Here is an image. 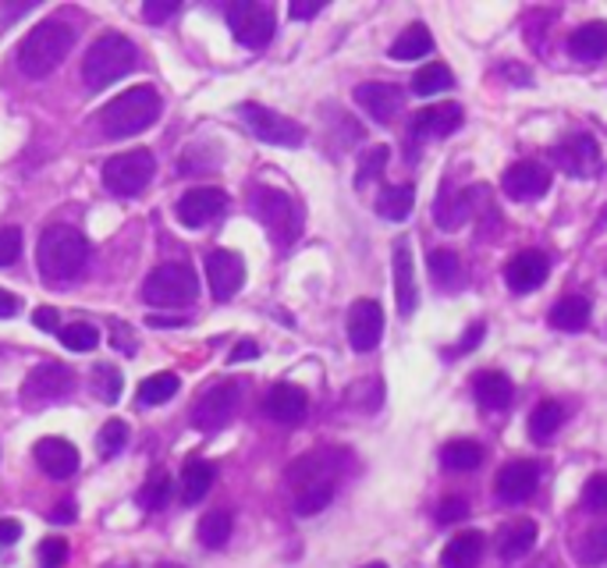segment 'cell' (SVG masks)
<instances>
[{"label": "cell", "instance_id": "cell-1", "mask_svg": "<svg viewBox=\"0 0 607 568\" xmlns=\"http://www.w3.org/2000/svg\"><path fill=\"white\" fill-rule=\"evenodd\" d=\"M36 260H39V274L47 281H75L89 263V242L78 227L53 224L39 238Z\"/></svg>", "mask_w": 607, "mask_h": 568}, {"label": "cell", "instance_id": "cell-2", "mask_svg": "<svg viewBox=\"0 0 607 568\" xmlns=\"http://www.w3.org/2000/svg\"><path fill=\"white\" fill-rule=\"evenodd\" d=\"M75 47V29L67 22H39L18 44V67L29 78H47Z\"/></svg>", "mask_w": 607, "mask_h": 568}, {"label": "cell", "instance_id": "cell-3", "mask_svg": "<svg viewBox=\"0 0 607 568\" xmlns=\"http://www.w3.org/2000/svg\"><path fill=\"white\" fill-rule=\"evenodd\" d=\"M249 210H252V218L267 227L270 242H277V246H292V242L302 235V221H306L302 207L285 193V188H270V185L249 188Z\"/></svg>", "mask_w": 607, "mask_h": 568}, {"label": "cell", "instance_id": "cell-4", "mask_svg": "<svg viewBox=\"0 0 607 568\" xmlns=\"http://www.w3.org/2000/svg\"><path fill=\"white\" fill-rule=\"evenodd\" d=\"M160 118V97L150 86L125 89L100 111V125L111 139H132Z\"/></svg>", "mask_w": 607, "mask_h": 568}, {"label": "cell", "instance_id": "cell-5", "mask_svg": "<svg viewBox=\"0 0 607 568\" xmlns=\"http://www.w3.org/2000/svg\"><path fill=\"white\" fill-rule=\"evenodd\" d=\"M135 61H139V50L128 36L121 33H107L100 36L97 44L86 50V61H83V78H86V89L89 92H100L107 86H114L117 78H125Z\"/></svg>", "mask_w": 607, "mask_h": 568}, {"label": "cell", "instance_id": "cell-6", "mask_svg": "<svg viewBox=\"0 0 607 568\" xmlns=\"http://www.w3.org/2000/svg\"><path fill=\"white\" fill-rule=\"evenodd\" d=\"M199 299V274L188 263H164L143 281V302L146 306H193Z\"/></svg>", "mask_w": 607, "mask_h": 568}, {"label": "cell", "instance_id": "cell-7", "mask_svg": "<svg viewBox=\"0 0 607 568\" xmlns=\"http://www.w3.org/2000/svg\"><path fill=\"white\" fill-rule=\"evenodd\" d=\"M153 174H157V160L150 150H128L103 164V188L111 196L132 199L153 182Z\"/></svg>", "mask_w": 607, "mask_h": 568}, {"label": "cell", "instance_id": "cell-8", "mask_svg": "<svg viewBox=\"0 0 607 568\" xmlns=\"http://www.w3.org/2000/svg\"><path fill=\"white\" fill-rule=\"evenodd\" d=\"M238 114H241V121H246V128L260 143H267V146H281V150H299V146L306 143V128L299 125V121H292L285 114L270 111V107H263V103H241Z\"/></svg>", "mask_w": 607, "mask_h": 568}, {"label": "cell", "instance_id": "cell-9", "mask_svg": "<svg viewBox=\"0 0 607 568\" xmlns=\"http://www.w3.org/2000/svg\"><path fill=\"white\" fill-rule=\"evenodd\" d=\"M227 29L235 33V39L249 50H263L277 33V15L270 4H252V0H238V4H227Z\"/></svg>", "mask_w": 607, "mask_h": 568}, {"label": "cell", "instance_id": "cell-10", "mask_svg": "<svg viewBox=\"0 0 607 568\" xmlns=\"http://www.w3.org/2000/svg\"><path fill=\"white\" fill-rule=\"evenodd\" d=\"M72 391H75V373L64 362H39L22 384V405L25 409H47V405L67 398Z\"/></svg>", "mask_w": 607, "mask_h": 568}, {"label": "cell", "instance_id": "cell-11", "mask_svg": "<svg viewBox=\"0 0 607 568\" xmlns=\"http://www.w3.org/2000/svg\"><path fill=\"white\" fill-rule=\"evenodd\" d=\"M238 409V384L224 381V384H213L207 395L196 402L193 409V423L202 434H218V430L227 427V419L235 416Z\"/></svg>", "mask_w": 607, "mask_h": 568}, {"label": "cell", "instance_id": "cell-12", "mask_svg": "<svg viewBox=\"0 0 607 568\" xmlns=\"http://www.w3.org/2000/svg\"><path fill=\"white\" fill-rule=\"evenodd\" d=\"M550 160H555V168H561L565 174H572V178H593L604 164L600 146L597 139H590V135H569V139L550 150Z\"/></svg>", "mask_w": 607, "mask_h": 568}, {"label": "cell", "instance_id": "cell-13", "mask_svg": "<svg viewBox=\"0 0 607 568\" xmlns=\"http://www.w3.org/2000/svg\"><path fill=\"white\" fill-rule=\"evenodd\" d=\"M462 107L458 103H434L426 107V111L412 114V125H409V157H412V146H420L423 139H444V135H451L462 128Z\"/></svg>", "mask_w": 607, "mask_h": 568}, {"label": "cell", "instance_id": "cell-14", "mask_svg": "<svg viewBox=\"0 0 607 568\" xmlns=\"http://www.w3.org/2000/svg\"><path fill=\"white\" fill-rule=\"evenodd\" d=\"M207 284L218 302L235 299L238 288L246 284V263H241V256L227 249H213L207 256Z\"/></svg>", "mask_w": 607, "mask_h": 568}, {"label": "cell", "instance_id": "cell-15", "mask_svg": "<svg viewBox=\"0 0 607 568\" xmlns=\"http://www.w3.org/2000/svg\"><path fill=\"white\" fill-rule=\"evenodd\" d=\"M227 207V196L221 188L213 185H199V188H188V193L178 199V207H174V218H178L185 227H207L210 221H218Z\"/></svg>", "mask_w": 607, "mask_h": 568}, {"label": "cell", "instance_id": "cell-16", "mask_svg": "<svg viewBox=\"0 0 607 568\" xmlns=\"http://www.w3.org/2000/svg\"><path fill=\"white\" fill-rule=\"evenodd\" d=\"M384 334V309L373 299H356L348 309V345L356 351H373Z\"/></svg>", "mask_w": 607, "mask_h": 568}, {"label": "cell", "instance_id": "cell-17", "mask_svg": "<svg viewBox=\"0 0 607 568\" xmlns=\"http://www.w3.org/2000/svg\"><path fill=\"white\" fill-rule=\"evenodd\" d=\"M356 103L376 125H391L405 107V89H398L395 83H362L356 86Z\"/></svg>", "mask_w": 607, "mask_h": 568}, {"label": "cell", "instance_id": "cell-18", "mask_svg": "<svg viewBox=\"0 0 607 568\" xmlns=\"http://www.w3.org/2000/svg\"><path fill=\"white\" fill-rule=\"evenodd\" d=\"M550 274V256L540 252V249H525V252H516L505 267V281L508 288L516 295H525V292H536L540 284L547 281Z\"/></svg>", "mask_w": 607, "mask_h": 568}, {"label": "cell", "instance_id": "cell-19", "mask_svg": "<svg viewBox=\"0 0 607 568\" xmlns=\"http://www.w3.org/2000/svg\"><path fill=\"white\" fill-rule=\"evenodd\" d=\"M505 196L519 199V202H533V199H544L550 193V174L547 168L533 164V160H519V164H511L501 178Z\"/></svg>", "mask_w": 607, "mask_h": 568}, {"label": "cell", "instance_id": "cell-20", "mask_svg": "<svg viewBox=\"0 0 607 568\" xmlns=\"http://www.w3.org/2000/svg\"><path fill=\"white\" fill-rule=\"evenodd\" d=\"M494 486H497V497H501L505 505H522V502H530V497L536 494L540 469L533 462H525V458H519V462L501 466Z\"/></svg>", "mask_w": 607, "mask_h": 568}, {"label": "cell", "instance_id": "cell-21", "mask_svg": "<svg viewBox=\"0 0 607 568\" xmlns=\"http://www.w3.org/2000/svg\"><path fill=\"white\" fill-rule=\"evenodd\" d=\"M36 466L47 472L50 480H72L78 472V448L64 437H44L33 448Z\"/></svg>", "mask_w": 607, "mask_h": 568}, {"label": "cell", "instance_id": "cell-22", "mask_svg": "<svg viewBox=\"0 0 607 568\" xmlns=\"http://www.w3.org/2000/svg\"><path fill=\"white\" fill-rule=\"evenodd\" d=\"M263 412L270 419H277V423L295 427V423H302L309 412V395L295 384H274L263 398Z\"/></svg>", "mask_w": 607, "mask_h": 568}, {"label": "cell", "instance_id": "cell-23", "mask_svg": "<svg viewBox=\"0 0 607 568\" xmlns=\"http://www.w3.org/2000/svg\"><path fill=\"white\" fill-rule=\"evenodd\" d=\"M334 452H309L302 458H295V462L288 466V483H292V491L299 494L306 491V486H313V483H334V472H337V458H331Z\"/></svg>", "mask_w": 607, "mask_h": 568}, {"label": "cell", "instance_id": "cell-24", "mask_svg": "<svg viewBox=\"0 0 607 568\" xmlns=\"http://www.w3.org/2000/svg\"><path fill=\"white\" fill-rule=\"evenodd\" d=\"M395 299H398V313L412 317L416 306H420V288H416V267H412V249L409 242L398 238L395 242Z\"/></svg>", "mask_w": 607, "mask_h": 568}, {"label": "cell", "instance_id": "cell-25", "mask_svg": "<svg viewBox=\"0 0 607 568\" xmlns=\"http://www.w3.org/2000/svg\"><path fill=\"white\" fill-rule=\"evenodd\" d=\"M472 196L476 193H458V188L451 182H444L441 185V193H437V202H434V221L444 227V232H458L466 221H469V213H472Z\"/></svg>", "mask_w": 607, "mask_h": 568}, {"label": "cell", "instance_id": "cell-26", "mask_svg": "<svg viewBox=\"0 0 607 568\" xmlns=\"http://www.w3.org/2000/svg\"><path fill=\"white\" fill-rule=\"evenodd\" d=\"M472 395H476V402L487 412H497V409H508L511 405L516 387H511V381L501 370H483V373H476V381H472Z\"/></svg>", "mask_w": 607, "mask_h": 568}, {"label": "cell", "instance_id": "cell-27", "mask_svg": "<svg viewBox=\"0 0 607 568\" xmlns=\"http://www.w3.org/2000/svg\"><path fill=\"white\" fill-rule=\"evenodd\" d=\"M569 53L575 61L593 64L607 53V22H586L569 36Z\"/></svg>", "mask_w": 607, "mask_h": 568}, {"label": "cell", "instance_id": "cell-28", "mask_svg": "<svg viewBox=\"0 0 607 568\" xmlns=\"http://www.w3.org/2000/svg\"><path fill=\"white\" fill-rule=\"evenodd\" d=\"M483 547H487V540H483L480 530L458 533L451 544L441 551V568H476L483 558Z\"/></svg>", "mask_w": 607, "mask_h": 568}, {"label": "cell", "instance_id": "cell-29", "mask_svg": "<svg viewBox=\"0 0 607 568\" xmlns=\"http://www.w3.org/2000/svg\"><path fill=\"white\" fill-rule=\"evenodd\" d=\"M590 302L583 299V295H565L561 302L550 306V328H558L565 334H575V331H586L590 328Z\"/></svg>", "mask_w": 607, "mask_h": 568}, {"label": "cell", "instance_id": "cell-30", "mask_svg": "<svg viewBox=\"0 0 607 568\" xmlns=\"http://www.w3.org/2000/svg\"><path fill=\"white\" fill-rule=\"evenodd\" d=\"M536 544V522L533 519H516L511 526H505L501 536H497V551H501L505 561H519L533 551Z\"/></svg>", "mask_w": 607, "mask_h": 568}, {"label": "cell", "instance_id": "cell-31", "mask_svg": "<svg viewBox=\"0 0 607 568\" xmlns=\"http://www.w3.org/2000/svg\"><path fill=\"white\" fill-rule=\"evenodd\" d=\"M213 480H218V469H213L210 462H202V458H188L185 469H182V480H178V486H182V502H185V505L202 502V497L210 494Z\"/></svg>", "mask_w": 607, "mask_h": 568}, {"label": "cell", "instance_id": "cell-32", "mask_svg": "<svg viewBox=\"0 0 607 568\" xmlns=\"http://www.w3.org/2000/svg\"><path fill=\"white\" fill-rule=\"evenodd\" d=\"M232 530H235V516L232 511H224V508H213L207 511V516L199 519V544L207 547V551H221L227 547V540H232Z\"/></svg>", "mask_w": 607, "mask_h": 568}, {"label": "cell", "instance_id": "cell-33", "mask_svg": "<svg viewBox=\"0 0 607 568\" xmlns=\"http://www.w3.org/2000/svg\"><path fill=\"white\" fill-rule=\"evenodd\" d=\"M434 50V36H430V29L426 25H409V29H405L395 44H391V61H420V58H426V53Z\"/></svg>", "mask_w": 607, "mask_h": 568}, {"label": "cell", "instance_id": "cell-34", "mask_svg": "<svg viewBox=\"0 0 607 568\" xmlns=\"http://www.w3.org/2000/svg\"><path fill=\"white\" fill-rule=\"evenodd\" d=\"M416 207V188L412 185H387L381 196H376V213L384 221H405Z\"/></svg>", "mask_w": 607, "mask_h": 568}, {"label": "cell", "instance_id": "cell-35", "mask_svg": "<svg viewBox=\"0 0 607 568\" xmlns=\"http://www.w3.org/2000/svg\"><path fill=\"white\" fill-rule=\"evenodd\" d=\"M565 423V409H561V402L555 398H547V402H540L533 416H530V434L536 444H547V441H555V434L561 430Z\"/></svg>", "mask_w": 607, "mask_h": 568}, {"label": "cell", "instance_id": "cell-36", "mask_svg": "<svg viewBox=\"0 0 607 568\" xmlns=\"http://www.w3.org/2000/svg\"><path fill=\"white\" fill-rule=\"evenodd\" d=\"M426 267H430V277H434L441 288H448V292H455L458 284L466 281V267H462V260H458V252H451V249L430 252Z\"/></svg>", "mask_w": 607, "mask_h": 568}, {"label": "cell", "instance_id": "cell-37", "mask_svg": "<svg viewBox=\"0 0 607 568\" xmlns=\"http://www.w3.org/2000/svg\"><path fill=\"white\" fill-rule=\"evenodd\" d=\"M441 466L451 472H469L483 466V448L476 441H448L441 448Z\"/></svg>", "mask_w": 607, "mask_h": 568}, {"label": "cell", "instance_id": "cell-38", "mask_svg": "<svg viewBox=\"0 0 607 568\" xmlns=\"http://www.w3.org/2000/svg\"><path fill=\"white\" fill-rule=\"evenodd\" d=\"M182 391V381H178V373H153V376H146V381L139 384V405H164L171 402L174 395Z\"/></svg>", "mask_w": 607, "mask_h": 568}, {"label": "cell", "instance_id": "cell-39", "mask_svg": "<svg viewBox=\"0 0 607 568\" xmlns=\"http://www.w3.org/2000/svg\"><path fill=\"white\" fill-rule=\"evenodd\" d=\"M455 86V75L448 64H423L420 72L412 75V92L416 97H434L441 89H451Z\"/></svg>", "mask_w": 607, "mask_h": 568}, {"label": "cell", "instance_id": "cell-40", "mask_svg": "<svg viewBox=\"0 0 607 568\" xmlns=\"http://www.w3.org/2000/svg\"><path fill=\"white\" fill-rule=\"evenodd\" d=\"M92 395H97L103 405H114L121 398V391H125V376H121L117 367H107V362H100V367H92Z\"/></svg>", "mask_w": 607, "mask_h": 568}, {"label": "cell", "instance_id": "cell-41", "mask_svg": "<svg viewBox=\"0 0 607 568\" xmlns=\"http://www.w3.org/2000/svg\"><path fill=\"white\" fill-rule=\"evenodd\" d=\"M171 472H164V469H153V477L146 480V486L139 491V497H135V502H139V508L143 511H160L168 505V497H171Z\"/></svg>", "mask_w": 607, "mask_h": 568}, {"label": "cell", "instance_id": "cell-42", "mask_svg": "<svg viewBox=\"0 0 607 568\" xmlns=\"http://www.w3.org/2000/svg\"><path fill=\"white\" fill-rule=\"evenodd\" d=\"M575 558L579 565H604L607 561V522L593 526L590 533H583V540L575 544Z\"/></svg>", "mask_w": 607, "mask_h": 568}, {"label": "cell", "instance_id": "cell-43", "mask_svg": "<svg viewBox=\"0 0 607 568\" xmlns=\"http://www.w3.org/2000/svg\"><path fill=\"white\" fill-rule=\"evenodd\" d=\"M334 502V483H313L306 486V491L295 494V511H299L302 519L317 516V511H323Z\"/></svg>", "mask_w": 607, "mask_h": 568}, {"label": "cell", "instance_id": "cell-44", "mask_svg": "<svg viewBox=\"0 0 607 568\" xmlns=\"http://www.w3.org/2000/svg\"><path fill=\"white\" fill-rule=\"evenodd\" d=\"M61 345H67L72 351H92L100 345V331L86 320H75V323H67V328H61Z\"/></svg>", "mask_w": 607, "mask_h": 568}, {"label": "cell", "instance_id": "cell-45", "mask_svg": "<svg viewBox=\"0 0 607 568\" xmlns=\"http://www.w3.org/2000/svg\"><path fill=\"white\" fill-rule=\"evenodd\" d=\"M125 444H128V423H125V419H111V423H103L100 437H97V452L103 458L121 455V452H125Z\"/></svg>", "mask_w": 607, "mask_h": 568}, {"label": "cell", "instance_id": "cell-46", "mask_svg": "<svg viewBox=\"0 0 607 568\" xmlns=\"http://www.w3.org/2000/svg\"><path fill=\"white\" fill-rule=\"evenodd\" d=\"M387 146H373V150L362 157V164H359V174H356V185L362 188L367 182H373V178H381L384 174V164H387Z\"/></svg>", "mask_w": 607, "mask_h": 568}, {"label": "cell", "instance_id": "cell-47", "mask_svg": "<svg viewBox=\"0 0 607 568\" xmlns=\"http://www.w3.org/2000/svg\"><path fill=\"white\" fill-rule=\"evenodd\" d=\"M583 505L590 511H607V472H597V477H590L583 486Z\"/></svg>", "mask_w": 607, "mask_h": 568}, {"label": "cell", "instance_id": "cell-48", "mask_svg": "<svg viewBox=\"0 0 607 568\" xmlns=\"http://www.w3.org/2000/svg\"><path fill=\"white\" fill-rule=\"evenodd\" d=\"M64 561H67V540L47 536L44 544H39V565H44V568H61Z\"/></svg>", "mask_w": 607, "mask_h": 568}, {"label": "cell", "instance_id": "cell-49", "mask_svg": "<svg viewBox=\"0 0 607 568\" xmlns=\"http://www.w3.org/2000/svg\"><path fill=\"white\" fill-rule=\"evenodd\" d=\"M22 256V227H0V267H11Z\"/></svg>", "mask_w": 607, "mask_h": 568}, {"label": "cell", "instance_id": "cell-50", "mask_svg": "<svg viewBox=\"0 0 607 568\" xmlns=\"http://www.w3.org/2000/svg\"><path fill=\"white\" fill-rule=\"evenodd\" d=\"M466 516H469L466 497H444V502L437 505V511H434V519H437L441 526H451V522L466 519Z\"/></svg>", "mask_w": 607, "mask_h": 568}, {"label": "cell", "instance_id": "cell-51", "mask_svg": "<svg viewBox=\"0 0 607 568\" xmlns=\"http://www.w3.org/2000/svg\"><path fill=\"white\" fill-rule=\"evenodd\" d=\"M174 11H178V4H174V0H146V4H143V18L150 22V25H160V22H168Z\"/></svg>", "mask_w": 607, "mask_h": 568}, {"label": "cell", "instance_id": "cell-52", "mask_svg": "<svg viewBox=\"0 0 607 568\" xmlns=\"http://www.w3.org/2000/svg\"><path fill=\"white\" fill-rule=\"evenodd\" d=\"M33 323H36L39 331L58 334L61 331V313H58V309H50V306H39L36 313H33Z\"/></svg>", "mask_w": 607, "mask_h": 568}, {"label": "cell", "instance_id": "cell-53", "mask_svg": "<svg viewBox=\"0 0 607 568\" xmlns=\"http://www.w3.org/2000/svg\"><path fill=\"white\" fill-rule=\"evenodd\" d=\"M323 11V0H295V4L288 8V15L295 22H309V18H317Z\"/></svg>", "mask_w": 607, "mask_h": 568}, {"label": "cell", "instance_id": "cell-54", "mask_svg": "<svg viewBox=\"0 0 607 568\" xmlns=\"http://www.w3.org/2000/svg\"><path fill=\"white\" fill-rule=\"evenodd\" d=\"M483 334H487V328H483V323H472V328L462 334V342H458V348H455V356H466V351H472L480 342H483Z\"/></svg>", "mask_w": 607, "mask_h": 568}, {"label": "cell", "instance_id": "cell-55", "mask_svg": "<svg viewBox=\"0 0 607 568\" xmlns=\"http://www.w3.org/2000/svg\"><path fill=\"white\" fill-rule=\"evenodd\" d=\"M18 536H22V522H15V519H0V547L18 544Z\"/></svg>", "mask_w": 607, "mask_h": 568}, {"label": "cell", "instance_id": "cell-56", "mask_svg": "<svg viewBox=\"0 0 607 568\" xmlns=\"http://www.w3.org/2000/svg\"><path fill=\"white\" fill-rule=\"evenodd\" d=\"M18 309H22V302L15 299V295H11V292H4V288H0V320H11V317H15V313H18Z\"/></svg>", "mask_w": 607, "mask_h": 568}, {"label": "cell", "instance_id": "cell-57", "mask_svg": "<svg viewBox=\"0 0 607 568\" xmlns=\"http://www.w3.org/2000/svg\"><path fill=\"white\" fill-rule=\"evenodd\" d=\"M256 356H260V345L249 342V337H246V342H241V345L232 351V362H246V359H256Z\"/></svg>", "mask_w": 607, "mask_h": 568}, {"label": "cell", "instance_id": "cell-58", "mask_svg": "<svg viewBox=\"0 0 607 568\" xmlns=\"http://www.w3.org/2000/svg\"><path fill=\"white\" fill-rule=\"evenodd\" d=\"M47 519H50V522H75V505H72V502H64V505L53 508Z\"/></svg>", "mask_w": 607, "mask_h": 568}, {"label": "cell", "instance_id": "cell-59", "mask_svg": "<svg viewBox=\"0 0 607 568\" xmlns=\"http://www.w3.org/2000/svg\"><path fill=\"white\" fill-rule=\"evenodd\" d=\"M362 568H387L384 561H373V565H362Z\"/></svg>", "mask_w": 607, "mask_h": 568}]
</instances>
